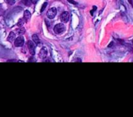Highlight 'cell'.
Returning <instances> with one entry per match:
<instances>
[{
  "mask_svg": "<svg viewBox=\"0 0 133 117\" xmlns=\"http://www.w3.org/2000/svg\"><path fill=\"white\" fill-rule=\"evenodd\" d=\"M65 29H66V27H65V25L63 24H58L55 26L54 31L55 34H61L65 31Z\"/></svg>",
  "mask_w": 133,
  "mask_h": 117,
  "instance_id": "1",
  "label": "cell"
},
{
  "mask_svg": "<svg viewBox=\"0 0 133 117\" xmlns=\"http://www.w3.org/2000/svg\"><path fill=\"white\" fill-rule=\"evenodd\" d=\"M56 13H57V9H56V8H55V7L51 8L48 11V12H47V17L49 19H53V18H55V16H56Z\"/></svg>",
  "mask_w": 133,
  "mask_h": 117,
  "instance_id": "2",
  "label": "cell"
},
{
  "mask_svg": "<svg viewBox=\"0 0 133 117\" xmlns=\"http://www.w3.org/2000/svg\"><path fill=\"white\" fill-rule=\"evenodd\" d=\"M27 46H28L30 54L33 55L35 54V43H33V42H31V41H28L27 42Z\"/></svg>",
  "mask_w": 133,
  "mask_h": 117,
  "instance_id": "3",
  "label": "cell"
},
{
  "mask_svg": "<svg viewBox=\"0 0 133 117\" xmlns=\"http://www.w3.org/2000/svg\"><path fill=\"white\" fill-rule=\"evenodd\" d=\"M60 20L62 23H67L69 20V13L68 12H63L60 16Z\"/></svg>",
  "mask_w": 133,
  "mask_h": 117,
  "instance_id": "4",
  "label": "cell"
},
{
  "mask_svg": "<svg viewBox=\"0 0 133 117\" xmlns=\"http://www.w3.org/2000/svg\"><path fill=\"white\" fill-rule=\"evenodd\" d=\"M23 44H24V39L22 36L18 37L14 42V45L16 47H22L23 45Z\"/></svg>",
  "mask_w": 133,
  "mask_h": 117,
  "instance_id": "5",
  "label": "cell"
},
{
  "mask_svg": "<svg viewBox=\"0 0 133 117\" xmlns=\"http://www.w3.org/2000/svg\"><path fill=\"white\" fill-rule=\"evenodd\" d=\"M47 55H48V50H47V49L44 47V48H42L41 49V51H40V52H39V57L42 59H44L47 57Z\"/></svg>",
  "mask_w": 133,
  "mask_h": 117,
  "instance_id": "6",
  "label": "cell"
},
{
  "mask_svg": "<svg viewBox=\"0 0 133 117\" xmlns=\"http://www.w3.org/2000/svg\"><path fill=\"white\" fill-rule=\"evenodd\" d=\"M23 17L26 21H28L31 17V13H30L29 10H25L23 12Z\"/></svg>",
  "mask_w": 133,
  "mask_h": 117,
  "instance_id": "7",
  "label": "cell"
},
{
  "mask_svg": "<svg viewBox=\"0 0 133 117\" xmlns=\"http://www.w3.org/2000/svg\"><path fill=\"white\" fill-rule=\"evenodd\" d=\"M15 37H16V34H15V33L13 32V31H11V32L10 33V35L8 36L7 40L9 41V42H13L14 41V39H15Z\"/></svg>",
  "mask_w": 133,
  "mask_h": 117,
  "instance_id": "8",
  "label": "cell"
},
{
  "mask_svg": "<svg viewBox=\"0 0 133 117\" xmlns=\"http://www.w3.org/2000/svg\"><path fill=\"white\" fill-rule=\"evenodd\" d=\"M32 39H33V42L35 43V45H38L39 44H40V39H39V37L37 35V34H33V36H32Z\"/></svg>",
  "mask_w": 133,
  "mask_h": 117,
  "instance_id": "9",
  "label": "cell"
},
{
  "mask_svg": "<svg viewBox=\"0 0 133 117\" xmlns=\"http://www.w3.org/2000/svg\"><path fill=\"white\" fill-rule=\"evenodd\" d=\"M26 23V20H25V19L24 18H21L19 20V22H18V24H17V26L18 27H22L23 25H24V24Z\"/></svg>",
  "mask_w": 133,
  "mask_h": 117,
  "instance_id": "10",
  "label": "cell"
},
{
  "mask_svg": "<svg viewBox=\"0 0 133 117\" xmlns=\"http://www.w3.org/2000/svg\"><path fill=\"white\" fill-rule=\"evenodd\" d=\"M5 2L10 6H13L15 4V0H5Z\"/></svg>",
  "mask_w": 133,
  "mask_h": 117,
  "instance_id": "11",
  "label": "cell"
},
{
  "mask_svg": "<svg viewBox=\"0 0 133 117\" xmlns=\"http://www.w3.org/2000/svg\"><path fill=\"white\" fill-rule=\"evenodd\" d=\"M48 6V3H47V2H44V4L42 5V7H41V12L44 10L45 8H46V6Z\"/></svg>",
  "mask_w": 133,
  "mask_h": 117,
  "instance_id": "12",
  "label": "cell"
},
{
  "mask_svg": "<svg viewBox=\"0 0 133 117\" xmlns=\"http://www.w3.org/2000/svg\"><path fill=\"white\" fill-rule=\"evenodd\" d=\"M67 1L69 2H70V3H72V4H73V5H76L77 4V2L74 1V0H67Z\"/></svg>",
  "mask_w": 133,
  "mask_h": 117,
  "instance_id": "13",
  "label": "cell"
},
{
  "mask_svg": "<svg viewBox=\"0 0 133 117\" xmlns=\"http://www.w3.org/2000/svg\"><path fill=\"white\" fill-rule=\"evenodd\" d=\"M30 1L33 4H36V3L38 2V0H30Z\"/></svg>",
  "mask_w": 133,
  "mask_h": 117,
  "instance_id": "14",
  "label": "cell"
},
{
  "mask_svg": "<svg viewBox=\"0 0 133 117\" xmlns=\"http://www.w3.org/2000/svg\"><path fill=\"white\" fill-rule=\"evenodd\" d=\"M15 61H16V60H15V59H13V60H9L8 62H15Z\"/></svg>",
  "mask_w": 133,
  "mask_h": 117,
  "instance_id": "15",
  "label": "cell"
},
{
  "mask_svg": "<svg viewBox=\"0 0 133 117\" xmlns=\"http://www.w3.org/2000/svg\"><path fill=\"white\" fill-rule=\"evenodd\" d=\"M2 14V9H1V7H0V15Z\"/></svg>",
  "mask_w": 133,
  "mask_h": 117,
  "instance_id": "16",
  "label": "cell"
}]
</instances>
